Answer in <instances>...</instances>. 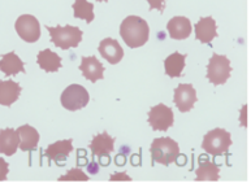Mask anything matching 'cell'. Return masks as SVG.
<instances>
[{"mask_svg":"<svg viewBox=\"0 0 251 192\" xmlns=\"http://www.w3.org/2000/svg\"><path fill=\"white\" fill-rule=\"evenodd\" d=\"M120 35L127 47H142L146 44L150 37L149 23L138 16H127L120 25Z\"/></svg>","mask_w":251,"mask_h":192,"instance_id":"cell-1","label":"cell"},{"mask_svg":"<svg viewBox=\"0 0 251 192\" xmlns=\"http://www.w3.org/2000/svg\"><path fill=\"white\" fill-rule=\"evenodd\" d=\"M151 160L161 165L168 166L180 156V147L172 138H156L150 147Z\"/></svg>","mask_w":251,"mask_h":192,"instance_id":"cell-2","label":"cell"},{"mask_svg":"<svg viewBox=\"0 0 251 192\" xmlns=\"http://www.w3.org/2000/svg\"><path fill=\"white\" fill-rule=\"evenodd\" d=\"M51 35V42L56 45L57 48L69 49L78 47V44L82 41V30L77 26H56L50 27L46 26Z\"/></svg>","mask_w":251,"mask_h":192,"instance_id":"cell-3","label":"cell"},{"mask_svg":"<svg viewBox=\"0 0 251 192\" xmlns=\"http://www.w3.org/2000/svg\"><path fill=\"white\" fill-rule=\"evenodd\" d=\"M232 146V136L224 128H214L207 132L202 142L203 151L212 156H220L229 151Z\"/></svg>","mask_w":251,"mask_h":192,"instance_id":"cell-4","label":"cell"},{"mask_svg":"<svg viewBox=\"0 0 251 192\" xmlns=\"http://www.w3.org/2000/svg\"><path fill=\"white\" fill-rule=\"evenodd\" d=\"M232 66L230 60L224 55L214 53L207 65V79L215 86L225 85L226 81L230 78Z\"/></svg>","mask_w":251,"mask_h":192,"instance_id":"cell-5","label":"cell"},{"mask_svg":"<svg viewBox=\"0 0 251 192\" xmlns=\"http://www.w3.org/2000/svg\"><path fill=\"white\" fill-rule=\"evenodd\" d=\"M90 96L86 88L81 85H71L68 86L61 94V106L67 110L75 112L85 108L89 104Z\"/></svg>","mask_w":251,"mask_h":192,"instance_id":"cell-6","label":"cell"},{"mask_svg":"<svg viewBox=\"0 0 251 192\" xmlns=\"http://www.w3.org/2000/svg\"><path fill=\"white\" fill-rule=\"evenodd\" d=\"M15 29L20 38L27 43H35L41 38V25L31 15L20 16L15 23Z\"/></svg>","mask_w":251,"mask_h":192,"instance_id":"cell-7","label":"cell"},{"mask_svg":"<svg viewBox=\"0 0 251 192\" xmlns=\"http://www.w3.org/2000/svg\"><path fill=\"white\" fill-rule=\"evenodd\" d=\"M149 124L154 131H167L175 124L172 109L164 104L152 107L149 112Z\"/></svg>","mask_w":251,"mask_h":192,"instance_id":"cell-8","label":"cell"},{"mask_svg":"<svg viewBox=\"0 0 251 192\" xmlns=\"http://www.w3.org/2000/svg\"><path fill=\"white\" fill-rule=\"evenodd\" d=\"M197 91L194 90V87L190 83H181L177 86L175 90V96H173V102L176 104L180 112L186 113L193 109V107L197 103Z\"/></svg>","mask_w":251,"mask_h":192,"instance_id":"cell-9","label":"cell"},{"mask_svg":"<svg viewBox=\"0 0 251 192\" xmlns=\"http://www.w3.org/2000/svg\"><path fill=\"white\" fill-rule=\"evenodd\" d=\"M90 149L93 157H98L101 164V160L105 158L109 162V153L115 149V138L108 135V132H101L93 138L90 143Z\"/></svg>","mask_w":251,"mask_h":192,"instance_id":"cell-10","label":"cell"},{"mask_svg":"<svg viewBox=\"0 0 251 192\" xmlns=\"http://www.w3.org/2000/svg\"><path fill=\"white\" fill-rule=\"evenodd\" d=\"M73 142L72 139H65V140H59L56 143H52L51 146L47 147L45 151V156L50 160V162L53 161L57 166H61L68 156L73 151Z\"/></svg>","mask_w":251,"mask_h":192,"instance_id":"cell-11","label":"cell"},{"mask_svg":"<svg viewBox=\"0 0 251 192\" xmlns=\"http://www.w3.org/2000/svg\"><path fill=\"white\" fill-rule=\"evenodd\" d=\"M98 49H99V53L101 55V57L112 65L119 64L123 60V57H124V49H123V47H121L120 43L116 39H103Z\"/></svg>","mask_w":251,"mask_h":192,"instance_id":"cell-12","label":"cell"},{"mask_svg":"<svg viewBox=\"0 0 251 192\" xmlns=\"http://www.w3.org/2000/svg\"><path fill=\"white\" fill-rule=\"evenodd\" d=\"M79 70L82 72L83 77L95 83L97 81H100L104 77V66L100 61L98 60L95 56L82 57L81 65H79Z\"/></svg>","mask_w":251,"mask_h":192,"instance_id":"cell-13","label":"cell"},{"mask_svg":"<svg viewBox=\"0 0 251 192\" xmlns=\"http://www.w3.org/2000/svg\"><path fill=\"white\" fill-rule=\"evenodd\" d=\"M216 22L212 17H202L198 22L195 23V38L201 43L210 44L218 37V30H216Z\"/></svg>","mask_w":251,"mask_h":192,"instance_id":"cell-14","label":"cell"},{"mask_svg":"<svg viewBox=\"0 0 251 192\" xmlns=\"http://www.w3.org/2000/svg\"><path fill=\"white\" fill-rule=\"evenodd\" d=\"M167 30L169 33V37L176 41H182L190 37L191 34V22L186 17H173L168 23H167Z\"/></svg>","mask_w":251,"mask_h":192,"instance_id":"cell-15","label":"cell"},{"mask_svg":"<svg viewBox=\"0 0 251 192\" xmlns=\"http://www.w3.org/2000/svg\"><path fill=\"white\" fill-rule=\"evenodd\" d=\"M16 131L19 132L20 136V149L24 152L35 151L39 143V132L30 126V125H24L20 126Z\"/></svg>","mask_w":251,"mask_h":192,"instance_id":"cell-16","label":"cell"},{"mask_svg":"<svg viewBox=\"0 0 251 192\" xmlns=\"http://www.w3.org/2000/svg\"><path fill=\"white\" fill-rule=\"evenodd\" d=\"M20 136L15 128H3L0 131V153L13 156L19 149Z\"/></svg>","mask_w":251,"mask_h":192,"instance_id":"cell-17","label":"cell"},{"mask_svg":"<svg viewBox=\"0 0 251 192\" xmlns=\"http://www.w3.org/2000/svg\"><path fill=\"white\" fill-rule=\"evenodd\" d=\"M21 86L15 81H0V106L11 107L21 94Z\"/></svg>","mask_w":251,"mask_h":192,"instance_id":"cell-18","label":"cell"},{"mask_svg":"<svg viewBox=\"0 0 251 192\" xmlns=\"http://www.w3.org/2000/svg\"><path fill=\"white\" fill-rule=\"evenodd\" d=\"M0 70L5 76H17L20 72L25 73V65L16 52L5 53L0 59Z\"/></svg>","mask_w":251,"mask_h":192,"instance_id":"cell-19","label":"cell"},{"mask_svg":"<svg viewBox=\"0 0 251 192\" xmlns=\"http://www.w3.org/2000/svg\"><path fill=\"white\" fill-rule=\"evenodd\" d=\"M37 63L47 73H55L61 68V59L51 49H43L38 53Z\"/></svg>","mask_w":251,"mask_h":192,"instance_id":"cell-20","label":"cell"},{"mask_svg":"<svg viewBox=\"0 0 251 192\" xmlns=\"http://www.w3.org/2000/svg\"><path fill=\"white\" fill-rule=\"evenodd\" d=\"M185 60L186 55H182L180 52H175L169 55L164 60L165 74L171 78H178L182 76V70L185 68Z\"/></svg>","mask_w":251,"mask_h":192,"instance_id":"cell-21","label":"cell"},{"mask_svg":"<svg viewBox=\"0 0 251 192\" xmlns=\"http://www.w3.org/2000/svg\"><path fill=\"white\" fill-rule=\"evenodd\" d=\"M220 168H219L215 162L210 161V160H203L201 157V162H199V168L197 169L195 174H197V181L203 182V181H211L216 182L220 179Z\"/></svg>","mask_w":251,"mask_h":192,"instance_id":"cell-22","label":"cell"},{"mask_svg":"<svg viewBox=\"0 0 251 192\" xmlns=\"http://www.w3.org/2000/svg\"><path fill=\"white\" fill-rule=\"evenodd\" d=\"M72 8L75 12V19L85 20L87 23L93 22V20L95 19L94 5L93 3H89L87 0H75Z\"/></svg>","mask_w":251,"mask_h":192,"instance_id":"cell-23","label":"cell"},{"mask_svg":"<svg viewBox=\"0 0 251 192\" xmlns=\"http://www.w3.org/2000/svg\"><path fill=\"white\" fill-rule=\"evenodd\" d=\"M59 181H83L86 182L89 181V177H87L86 174L83 173L82 170L78 169V168H75V169H72L69 170L65 175L59 178Z\"/></svg>","mask_w":251,"mask_h":192,"instance_id":"cell-24","label":"cell"},{"mask_svg":"<svg viewBox=\"0 0 251 192\" xmlns=\"http://www.w3.org/2000/svg\"><path fill=\"white\" fill-rule=\"evenodd\" d=\"M9 173V166H8L7 161L4 158L0 157V182L5 181Z\"/></svg>","mask_w":251,"mask_h":192,"instance_id":"cell-25","label":"cell"},{"mask_svg":"<svg viewBox=\"0 0 251 192\" xmlns=\"http://www.w3.org/2000/svg\"><path fill=\"white\" fill-rule=\"evenodd\" d=\"M147 3L150 5V9H157L163 13L165 8V0H147Z\"/></svg>","mask_w":251,"mask_h":192,"instance_id":"cell-26","label":"cell"},{"mask_svg":"<svg viewBox=\"0 0 251 192\" xmlns=\"http://www.w3.org/2000/svg\"><path fill=\"white\" fill-rule=\"evenodd\" d=\"M91 164H93V165L89 166V171H90V173H98V168L94 166L95 162H91Z\"/></svg>","mask_w":251,"mask_h":192,"instance_id":"cell-27","label":"cell"},{"mask_svg":"<svg viewBox=\"0 0 251 192\" xmlns=\"http://www.w3.org/2000/svg\"><path fill=\"white\" fill-rule=\"evenodd\" d=\"M123 178L126 179V181H130V178L126 177V175H124V177H123V175H120V177H111V181H113V179H123Z\"/></svg>","mask_w":251,"mask_h":192,"instance_id":"cell-28","label":"cell"},{"mask_svg":"<svg viewBox=\"0 0 251 192\" xmlns=\"http://www.w3.org/2000/svg\"><path fill=\"white\" fill-rule=\"evenodd\" d=\"M97 1H108V0H97Z\"/></svg>","mask_w":251,"mask_h":192,"instance_id":"cell-29","label":"cell"}]
</instances>
